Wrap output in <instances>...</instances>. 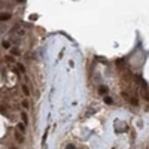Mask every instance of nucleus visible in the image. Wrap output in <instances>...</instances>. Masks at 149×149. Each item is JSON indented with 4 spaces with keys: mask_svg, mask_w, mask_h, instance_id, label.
<instances>
[{
    "mask_svg": "<svg viewBox=\"0 0 149 149\" xmlns=\"http://www.w3.org/2000/svg\"><path fill=\"white\" fill-rule=\"evenodd\" d=\"M21 119L24 121V124H27V122H28V116H27L25 112H22V113H21Z\"/></svg>",
    "mask_w": 149,
    "mask_h": 149,
    "instance_id": "1",
    "label": "nucleus"
},
{
    "mask_svg": "<svg viewBox=\"0 0 149 149\" xmlns=\"http://www.w3.org/2000/svg\"><path fill=\"white\" fill-rule=\"evenodd\" d=\"M98 93H100V94H106V93H107V87H100V88H98Z\"/></svg>",
    "mask_w": 149,
    "mask_h": 149,
    "instance_id": "2",
    "label": "nucleus"
},
{
    "mask_svg": "<svg viewBox=\"0 0 149 149\" xmlns=\"http://www.w3.org/2000/svg\"><path fill=\"white\" fill-rule=\"evenodd\" d=\"M143 97H145V100H148V101H149V88H148V90H145Z\"/></svg>",
    "mask_w": 149,
    "mask_h": 149,
    "instance_id": "3",
    "label": "nucleus"
},
{
    "mask_svg": "<svg viewBox=\"0 0 149 149\" xmlns=\"http://www.w3.org/2000/svg\"><path fill=\"white\" fill-rule=\"evenodd\" d=\"M22 91H24V94H27V95L30 94V90H28V87H27V85H22Z\"/></svg>",
    "mask_w": 149,
    "mask_h": 149,
    "instance_id": "4",
    "label": "nucleus"
},
{
    "mask_svg": "<svg viewBox=\"0 0 149 149\" xmlns=\"http://www.w3.org/2000/svg\"><path fill=\"white\" fill-rule=\"evenodd\" d=\"M104 103H107V104H112V103H113V100H112L110 97H104Z\"/></svg>",
    "mask_w": 149,
    "mask_h": 149,
    "instance_id": "5",
    "label": "nucleus"
},
{
    "mask_svg": "<svg viewBox=\"0 0 149 149\" xmlns=\"http://www.w3.org/2000/svg\"><path fill=\"white\" fill-rule=\"evenodd\" d=\"M21 104H22V107H24V109H28V106H30L27 100H22V103H21Z\"/></svg>",
    "mask_w": 149,
    "mask_h": 149,
    "instance_id": "6",
    "label": "nucleus"
},
{
    "mask_svg": "<svg viewBox=\"0 0 149 149\" xmlns=\"http://www.w3.org/2000/svg\"><path fill=\"white\" fill-rule=\"evenodd\" d=\"M18 128H19L21 133H25V127H24V124H18Z\"/></svg>",
    "mask_w": 149,
    "mask_h": 149,
    "instance_id": "7",
    "label": "nucleus"
},
{
    "mask_svg": "<svg viewBox=\"0 0 149 149\" xmlns=\"http://www.w3.org/2000/svg\"><path fill=\"white\" fill-rule=\"evenodd\" d=\"M9 18H11L9 14H2V19H9Z\"/></svg>",
    "mask_w": 149,
    "mask_h": 149,
    "instance_id": "8",
    "label": "nucleus"
},
{
    "mask_svg": "<svg viewBox=\"0 0 149 149\" xmlns=\"http://www.w3.org/2000/svg\"><path fill=\"white\" fill-rule=\"evenodd\" d=\"M11 52H12L14 55H19V51H18V49H15V48H12V49H11Z\"/></svg>",
    "mask_w": 149,
    "mask_h": 149,
    "instance_id": "9",
    "label": "nucleus"
},
{
    "mask_svg": "<svg viewBox=\"0 0 149 149\" xmlns=\"http://www.w3.org/2000/svg\"><path fill=\"white\" fill-rule=\"evenodd\" d=\"M17 139H18V142H22L24 139H22V136L21 134H17Z\"/></svg>",
    "mask_w": 149,
    "mask_h": 149,
    "instance_id": "10",
    "label": "nucleus"
},
{
    "mask_svg": "<svg viewBox=\"0 0 149 149\" xmlns=\"http://www.w3.org/2000/svg\"><path fill=\"white\" fill-rule=\"evenodd\" d=\"M66 149H76V148H74V145H67Z\"/></svg>",
    "mask_w": 149,
    "mask_h": 149,
    "instance_id": "11",
    "label": "nucleus"
}]
</instances>
